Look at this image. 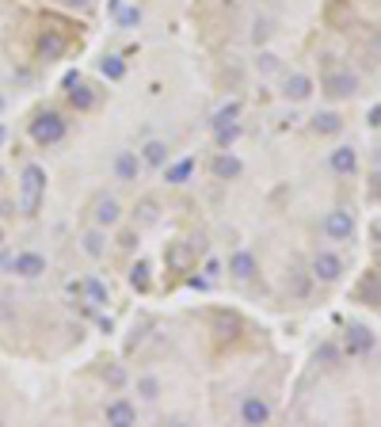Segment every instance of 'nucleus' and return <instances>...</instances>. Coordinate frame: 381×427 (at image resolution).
Returning <instances> with one entry per match:
<instances>
[{
  "mask_svg": "<svg viewBox=\"0 0 381 427\" xmlns=\"http://www.w3.org/2000/svg\"><path fill=\"white\" fill-rule=\"evenodd\" d=\"M42 199H46V168L31 160V164H24V172H19V210L27 217H35Z\"/></svg>",
  "mask_w": 381,
  "mask_h": 427,
  "instance_id": "1",
  "label": "nucleus"
},
{
  "mask_svg": "<svg viewBox=\"0 0 381 427\" xmlns=\"http://www.w3.org/2000/svg\"><path fill=\"white\" fill-rule=\"evenodd\" d=\"M31 141L42 149H50V145H58V141H65V134H69V123H65V115L61 111H39L35 118H31Z\"/></svg>",
  "mask_w": 381,
  "mask_h": 427,
  "instance_id": "2",
  "label": "nucleus"
},
{
  "mask_svg": "<svg viewBox=\"0 0 381 427\" xmlns=\"http://www.w3.org/2000/svg\"><path fill=\"white\" fill-rule=\"evenodd\" d=\"M320 233L328 240H355V214L335 206V210H328L320 217Z\"/></svg>",
  "mask_w": 381,
  "mask_h": 427,
  "instance_id": "3",
  "label": "nucleus"
},
{
  "mask_svg": "<svg viewBox=\"0 0 381 427\" xmlns=\"http://www.w3.org/2000/svg\"><path fill=\"white\" fill-rule=\"evenodd\" d=\"M317 282H324V287H332V282H340L343 279V259H340V252H332V248H320L317 256H313V271H309Z\"/></svg>",
  "mask_w": 381,
  "mask_h": 427,
  "instance_id": "4",
  "label": "nucleus"
},
{
  "mask_svg": "<svg viewBox=\"0 0 381 427\" xmlns=\"http://www.w3.org/2000/svg\"><path fill=\"white\" fill-rule=\"evenodd\" d=\"M65 96H69V103H73L81 115L96 111V100H99L92 84H84V81H81V73H69V76H65Z\"/></svg>",
  "mask_w": 381,
  "mask_h": 427,
  "instance_id": "5",
  "label": "nucleus"
},
{
  "mask_svg": "<svg viewBox=\"0 0 381 427\" xmlns=\"http://www.w3.org/2000/svg\"><path fill=\"white\" fill-rule=\"evenodd\" d=\"M237 420H240V423H248V427L271 423V404H267V401L260 397V393H248V397H240Z\"/></svg>",
  "mask_w": 381,
  "mask_h": 427,
  "instance_id": "6",
  "label": "nucleus"
},
{
  "mask_svg": "<svg viewBox=\"0 0 381 427\" xmlns=\"http://www.w3.org/2000/svg\"><path fill=\"white\" fill-rule=\"evenodd\" d=\"M355 92H358V76L351 69H335L324 76V96L328 100H351Z\"/></svg>",
  "mask_w": 381,
  "mask_h": 427,
  "instance_id": "7",
  "label": "nucleus"
},
{
  "mask_svg": "<svg viewBox=\"0 0 381 427\" xmlns=\"http://www.w3.org/2000/svg\"><path fill=\"white\" fill-rule=\"evenodd\" d=\"M8 271L19 279H42L46 275V256L42 252H19V256L8 259Z\"/></svg>",
  "mask_w": 381,
  "mask_h": 427,
  "instance_id": "8",
  "label": "nucleus"
},
{
  "mask_svg": "<svg viewBox=\"0 0 381 427\" xmlns=\"http://www.w3.org/2000/svg\"><path fill=\"white\" fill-rule=\"evenodd\" d=\"M92 222L99 229H115L122 222V202L115 199V195H96L92 202Z\"/></svg>",
  "mask_w": 381,
  "mask_h": 427,
  "instance_id": "9",
  "label": "nucleus"
},
{
  "mask_svg": "<svg viewBox=\"0 0 381 427\" xmlns=\"http://www.w3.org/2000/svg\"><path fill=\"white\" fill-rule=\"evenodd\" d=\"M374 344H377V339H374V332H370L366 324H351V328H347V336H343V351L351 359L370 355V351H374Z\"/></svg>",
  "mask_w": 381,
  "mask_h": 427,
  "instance_id": "10",
  "label": "nucleus"
},
{
  "mask_svg": "<svg viewBox=\"0 0 381 427\" xmlns=\"http://www.w3.org/2000/svg\"><path fill=\"white\" fill-rule=\"evenodd\" d=\"M65 50H69V38H65L61 31H42L35 42L39 61H58V58H65Z\"/></svg>",
  "mask_w": 381,
  "mask_h": 427,
  "instance_id": "11",
  "label": "nucleus"
},
{
  "mask_svg": "<svg viewBox=\"0 0 381 427\" xmlns=\"http://www.w3.org/2000/svg\"><path fill=\"white\" fill-rule=\"evenodd\" d=\"M111 168H115V180H118V183H138V176H141L145 164H141V157H138L133 149H118Z\"/></svg>",
  "mask_w": 381,
  "mask_h": 427,
  "instance_id": "12",
  "label": "nucleus"
},
{
  "mask_svg": "<svg viewBox=\"0 0 381 427\" xmlns=\"http://www.w3.org/2000/svg\"><path fill=\"white\" fill-rule=\"evenodd\" d=\"M103 420H107L111 427H133V423H138V408H133V401L115 397V401H107Z\"/></svg>",
  "mask_w": 381,
  "mask_h": 427,
  "instance_id": "13",
  "label": "nucleus"
},
{
  "mask_svg": "<svg viewBox=\"0 0 381 427\" xmlns=\"http://www.w3.org/2000/svg\"><path fill=\"white\" fill-rule=\"evenodd\" d=\"M328 168L335 172V176H355L358 172V149L355 145H335L328 153Z\"/></svg>",
  "mask_w": 381,
  "mask_h": 427,
  "instance_id": "14",
  "label": "nucleus"
},
{
  "mask_svg": "<svg viewBox=\"0 0 381 427\" xmlns=\"http://www.w3.org/2000/svg\"><path fill=\"white\" fill-rule=\"evenodd\" d=\"M225 267H229V275L237 279V282H248L255 271H260V259H255L248 248H237V252L229 256V264H225Z\"/></svg>",
  "mask_w": 381,
  "mask_h": 427,
  "instance_id": "15",
  "label": "nucleus"
},
{
  "mask_svg": "<svg viewBox=\"0 0 381 427\" xmlns=\"http://www.w3.org/2000/svg\"><path fill=\"white\" fill-rule=\"evenodd\" d=\"M283 96L290 103H305L309 96H313V76H305V73H290L286 81H283Z\"/></svg>",
  "mask_w": 381,
  "mask_h": 427,
  "instance_id": "16",
  "label": "nucleus"
},
{
  "mask_svg": "<svg viewBox=\"0 0 381 427\" xmlns=\"http://www.w3.org/2000/svg\"><path fill=\"white\" fill-rule=\"evenodd\" d=\"M81 252L88 259H103L107 256V229H99V225L84 229L81 233Z\"/></svg>",
  "mask_w": 381,
  "mask_h": 427,
  "instance_id": "17",
  "label": "nucleus"
},
{
  "mask_svg": "<svg viewBox=\"0 0 381 427\" xmlns=\"http://www.w3.org/2000/svg\"><path fill=\"white\" fill-rule=\"evenodd\" d=\"M210 172H214L218 180H237L240 172H244V164H240V157H233L229 149H221L214 160H210Z\"/></svg>",
  "mask_w": 381,
  "mask_h": 427,
  "instance_id": "18",
  "label": "nucleus"
},
{
  "mask_svg": "<svg viewBox=\"0 0 381 427\" xmlns=\"http://www.w3.org/2000/svg\"><path fill=\"white\" fill-rule=\"evenodd\" d=\"M195 245H187V240H172V245L164 248V259H168V267H176V271H187L190 267V259H195Z\"/></svg>",
  "mask_w": 381,
  "mask_h": 427,
  "instance_id": "19",
  "label": "nucleus"
},
{
  "mask_svg": "<svg viewBox=\"0 0 381 427\" xmlns=\"http://www.w3.org/2000/svg\"><path fill=\"white\" fill-rule=\"evenodd\" d=\"M168 157H172V153H168V141H161V138H149L141 145V164L145 168H164Z\"/></svg>",
  "mask_w": 381,
  "mask_h": 427,
  "instance_id": "20",
  "label": "nucleus"
},
{
  "mask_svg": "<svg viewBox=\"0 0 381 427\" xmlns=\"http://www.w3.org/2000/svg\"><path fill=\"white\" fill-rule=\"evenodd\" d=\"M313 130H317L320 138L343 134V115H340V111H320V115H313Z\"/></svg>",
  "mask_w": 381,
  "mask_h": 427,
  "instance_id": "21",
  "label": "nucleus"
},
{
  "mask_svg": "<svg viewBox=\"0 0 381 427\" xmlns=\"http://www.w3.org/2000/svg\"><path fill=\"white\" fill-rule=\"evenodd\" d=\"M164 168H168V172H164V180L172 183V187H183V183H187L190 176H195V160H190V157H183V160H176V164L168 160Z\"/></svg>",
  "mask_w": 381,
  "mask_h": 427,
  "instance_id": "22",
  "label": "nucleus"
},
{
  "mask_svg": "<svg viewBox=\"0 0 381 427\" xmlns=\"http://www.w3.org/2000/svg\"><path fill=\"white\" fill-rule=\"evenodd\" d=\"M76 290H81L92 305H99V309H103V305L111 302V290H107V282H103V279H84Z\"/></svg>",
  "mask_w": 381,
  "mask_h": 427,
  "instance_id": "23",
  "label": "nucleus"
},
{
  "mask_svg": "<svg viewBox=\"0 0 381 427\" xmlns=\"http://www.w3.org/2000/svg\"><path fill=\"white\" fill-rule=\"evenodd\" d=\"M149 282H153V264H149V259H138V264L130 267V287L138 294H145V290H149Z\"/></svg>",
  "mask_w": 381,
  "mask_h": 427,
  "instance_id": "24",
  "label": "nucleus"
},
{
  "mask_svg": "<svg viewBox=\"0 0 381 427\" xmlns=\"http://www.w3.org/2000/svg\"><path fill=\"white\" fill-rule=\"evenodd\" d=\"M237 138H240V123H237V118H233V123H225V126H214L218 149H233V145H237Z\"/></svg>",
  "mask_w": 381,
  "mask_h": 427,
  "instance_id": "25",
  "label": "nucleus"
},
{
  "mask_svg": "<svg viewBox=\"0 0 381 427\" xmlns=\"http://www.w3.org/2000/svg\"><path fill=\"white\" fill-rule=\"evenodd\" d=\"M138 397L149 401V404L161 401V378H156V374H141L138 378Z\"/></svg>",
  "mask_w": 381,
  "mask_h": 427,
  "instance_id": "26",
  "label": "nucleus"
},
{
  "mask_svg": "<svg viewBox=\"0 0 381 427\" xmlns=\"http://www.w3.org/2000/svg\"><path fill=\"white\" fill-rule=\"evenodd\" d=\"M99 73H103L107 81H122V76H126V61H122L118 53H107V58L99 61Z\"/></svg>",
  "mask_w": 381,
  "mask_h": 427,
  "instance_id": "27",
  "label": "nucleus"
},
{
  "mask_svg": "<svg viewBox=\"0 0 381 427\" xmlns=\"http://www.w3.org/2000/svg\"><path fill=\"white\" fill-rule=\"evenodd\" d=\"M340 359H343V347L332 344V339H324V344L317 347V363L320 366H340Z\"/></svg>",
  "mask_w": 381,
  "mask_h": 427,
  "instance_id": "28",
  "label": "nucleus"
},
{
  "mask_svg": "<svg viewBox=\"0 0 381 427\" xmlns=\"http://www.w3.org/2000/svg\"><path fill=\"white\" fill-rule=\"evenodd\" d=\"M115 19H118V27H126V31H133V27H141V19H145V12L138 4H130V8H115Z\"/></svg>",
  "mask_w": 381,
  "mask_h": 427,
  "instance_id": "29",
  "label": "nucleus"
},
{
  "mask_svg": "<svg viewBox=\"0 0 381 427\" xmlns=\"http://www.w3.org/2000/svg\"><path fill=\"white\" fill-rule=\"evenodd\" d=\"M161 222V206H156V199H141L138 206V225H156Z\"/></svg>",
  "mask_w": 381,
  "mask_h": 427,
  "instance_id": "30",
  "label": "nucleus"
},
{
  "mask_svg": "<svg viewBox=\"0 0 381 427\" xmlns=\"http://www.w3.org/2000/svg\"><path fill=\"white\" fill-rule=\"evenodd\" d=\"M237 115H240V103H237V100H229L225 107H218V111H214V118H210V126H225V123H233Z\"/></svg>",
  "mask_w": 381,
  "mask_h": 427,
  "instance_id": "31",
  "label": "nucleus"
},
{
  "mask_svg": "<svg viewBox=\"0 0 381 427\" xmlns=\"http://www.w3.org/2000/svg\"><path fill=\"white\" fill-rule=\"evenodd\" d=\"M103 378H107V386H111V389H122V386L130 381V374H126V366H122V363H111Z\"/></svg>",
  "mask_w": 381,
  "mask_h": 427,
  "instance_id": "32",
  "label": "nucleus"
},
{
  "mask_svg": "<svg viewBox=\"0 0 381 427\" xmlns=\"http://www.w3.org/2000/svg\"><path fill=\"white\" fill-rule=\"evenodd\" d=\"M255 69L260 73H278V58L271 50H260V58H255Z\"/></svg>",
  "mask_w": 381,
  "mask_h": 427,
  "instance_id": "33",
  "label": "nucleus"
},
{
  "mask_svg": "<svg viewBox=\"0 0 381 427\" xmlns=\"http://www.w3.org/2000/svg\"><path fill=\"white\" fill-rule=\"evenodd\" d=\"M267 35H271V24H267V19H255V24H252V42H255V46H263Z\"/></svg>",
  "mask_w": 381,
  "mask_h": 427,
  "instance_id": "34",
  "label": "nucleus"
},
{
  "mask_svg": "<svg viewBox=\"0 0 381 427\" xmlns=\"http://www.w3.org/2000/svg\"><path fill=\"white\" fill-rule=\"evenodd\" d=\"M218 328H221V336H237V328H240V321L237 317H225V313H218Z\"/></svg>",
  "mask_w": 381,
  "mask_h": 427,
  "instance_id": "35",
  "label": "nucleus"
},
{
  "mask_svg": "<svg viewBox=\"0 0 381 427\" xmlns=\"http://www.w3.org/2000/svg\"><path fill=\"white\" fill-rule=\"evenodd\" d=\"M118 245H122V248H126V252H133V248H138V245H141V229H126V233H122V237H118Z\"/></svg>",
  "mask_w": 381,
  "mask_h": 427,
  "instance_id": "36",
  "label": "nucleus"
},
{
  "mask_svg": "<svg viewBox=\"0 0 381 427\" xmlns=\"http://www.w3.org/2000/svg\"><path fill=\"white\" fill-rule=\"evenodd\" d=\"M294 294H298V298H305V294H309V279L298 275V271H294Z\"/></svg>",
  "mask_w": 381,
  "mask_h": 427,
  "instance_id": "37",
  "label": "nucleus"
},
{
  "mask_svg": "<svg viewBox=\"0 0 381 427\" xmlns=\"http://www.w3.org/2000/svg\"><path fill=\"white\" fill-rule=\"evenodd\" d=\"M218 275H221V264H218V259H206V279L214 282Z\"/></svg>",
  "mask_w": 381,
  "mask_h": 427,
  "instance_id": "38",
  "label": "nucleus"
},
{
  "mask_svg": "<svg viewBox=\"0 0 381 427\" xmlns=\"http://www.w3.org/2000/svg\"><path fill=\"white\" fill-rule=\"evenodd\" d=\"M370 53H374V58H381V31H374V35H370Z\"/></svg>",
  "mask_w": 381,
  "mask_h": 427,
  "instance_id": "39",
  "label": "nucleus"
},
{
  "mask_svg": "<svg viewBox=\"0 0 381 427\" xmlns=\"http://www.w3.org/2000/svg\"><path fill=\"white\" fill-rule=\"evenodd\" d=\"M366 118H370V126H381V103H377V107H370V115H366Z\"/></svg>",
  "mask_w": 381,
  "mask_h": 427,
  "instance_id": "40",
  "label": "nucleus"
},
{
  "mask_svg": "<svg viewBox=\"0 0 381 427\" xmlns=\"http://www.w3.org/2000/svg\"><path fill=\"white\" fill-rule=\"evenodd\" d=\"M370 191H374L377 199H381V172H377V176H374V187H370Z\"/></svg>",
  "mask_w": 381,
  "mask_h": 427,
  "instance_id": "41",
  "label": "nucleus"
},
{
  "mask_svg": "<svg viewBox=\"0 0 381 427\" xmlns=\"http://www.w3.org/2000/svg\"><path fill=\"white\" fill-rule=\"evenodd\" d=\"M4 111H8V96L0 92V115H4Z\"/></svg>",
  "mask_w": 381,
  "mask_h": 427,
  "instance_id": "42",
  "label": "nucleus"
},
{
  "mask_svg": "<svg viewBox=\"0 0 381 427\" xmlns=\"http://www.w3.org/2000/svg\"><path fill=\"white\" fill-rule=\"evenodd\" d=\"M0 183H4V164H0Z\"/></svg>",
  "mask_w": 381,
  "mask_h": 427,
  "instance_id": "43",
  "label": "nucleus"
},
{
  "mask_svg": "<svg viewBox=\"0 0 381 427\" xmlns=\"http://www.w3.org/2000/svg\"><path fill=\"white\" fill-rule=\"evenodd\" d=\"M0 141H4V126H0Z\"/></svg>",
  "mask_w": 381,
  "mask_h": 427,
  "instance_id": "44",
  "label": "nucleus"
},
{
  "mask_svg": "<svg viewBox=\"0 0 381 427\" xmlns=\"http://www.w3.org/2000/svg\"><path fill=\"white\" fill-rule=\"evenodd\" d=\"M69 4H84V0H69Z\"/></svg>",
  "mask_w": 381,
  "mask_h": 427,
  "instance_id": "45",
  "label": "nucleus"
}]
</instances>
